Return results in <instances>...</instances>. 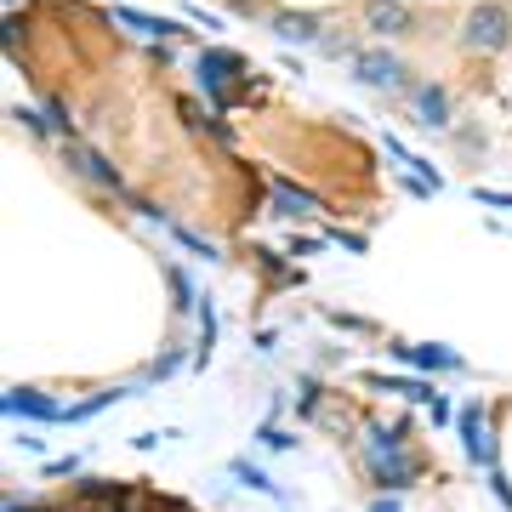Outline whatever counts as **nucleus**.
<instances>
[{
  "label": "nucleus",
  "mask_w": 512,
  "mask_h": 512,
  "mask_svg": "<svg viewBox=\"0 0 512 512\" xmlns=\"http://www.w3.org/2000/svg\"><path fill=\"white\" fill-rule=\"evenodd\" d=\"M0 410H6V416H23V421H57V416H69L57 399H46V393H29V387H12V393L0 399Z\"/></svg>",
  "instance_id": "nucleus-6"
},
{
  "label": "nucleus",
  "mask_w": 512,
  "mask_h": 512,
  "mask_svg": "<svg viewBox=\"0 0 512 512\" xmlns=\"http://www.w3.org/2000/svg\"><path fill=\"white\" fill-rule=\"evenodd\" d=\"M495 495H501V501L512 507V484H507V473H495Z\"/></svg>",
  "instance_id": "nucleus-19"
},
{
  "label": "nucleus",
  "mask_w": 512,
  "mask_h": 512,
  "mask_svg": "<svg viewBox=\"0 0 512 512\" xmlns=\"http://www.w3.org/2000/svg\"><path fill=\"white\" fill-rule=\"evenodd\" d=\"M171 291H177V313H188V308H194V285L183 279V268H171Z\"/></svg>",
  "instance_id": "nucleus-15"
},
{
  "label": "nucleus",
  "mask_w": 512,
  "mask_h": 512,
  "mask_svg": "<svg viewBox=\"0 0 512 512\" xmlns=\"http://www.w3.org/2000/svg\"><path fill=\"white\" fill-rule=\"evenodd\" d=\"M461 46H467V52H507L512 46V12L501 0H478L473 12L461 18Z\"/></svg>",
  "instance_id": "nucleus-1"
},
{
  "label": "nucleus",
  "mask_w": 512,
  "mask_h": 512,
  "mask_svg": "<svg viewBox=\"0 0 512 512\" xmlns=\"http://www.w3.org/2000/svg\"><path fill=\"white\" fill-rule=\"evenodd\" d=\"M114 18L126 23V29H137V35H148V40H171V35H183L177 23H165V18H148V12H126V6H120Z\"/></svg>",
  "instance_id": "nucleus-13"
},
{
  "label": "nucleus",
  "mask_w": 512,
  "mask_h": 512,
  "mask_svg": "<svg viewBox=\"0 0 512 512\" xmlns=\"http://www.w3.org/2000/svg\"><path fill=\"white\" fill-rule=\"evenodd\" d=\"M376 512H399V507H393V501H376Z\"/></svg>",
  "instance_id": "nucleus-20"
},
{
  "label": "nucleus",
  "mask_w": 512,
  "mask_h": 512,
  "mask_svg": "<svg viewBox=\"0 0 512 512\" xmlns=\"http://www.w3.org/2000/svg\"><path fill=\"white\" fill-rule=\"evenodd\" d=\"M410 114H416L421 131H444V126H450V92L433 86V80L416 86V92H410Z\"/></svg>",
  "instance_id": "nucleus-5"
},
{
  "label": "nucleus",
  "mask_w": 512,
  "mask_h": 512,
  "mask_svg": "<svg viewBox=\"0 0 512 512\" xmlns=\"http://www.w3.org/2000/svg\"><path fill=\"white\" fill-rule=\"evenodd\" d=\"M370 478H376V490H410V484H416V461L404 456V450L370 456Z\"/></svg>",
  "instance_id": "nucleus-7"
},
{
  "label": "nucleus",
  "mask_w": 512,
  "mask_h": 512,
  "mask_svg": "<svg viewBox=\"0 0 512 512\" xmlns=\"http://www.w3.org/2000/svg\"><path fill=\"white\" fill-rule=\"evenodd\" d=\"M6 46H12V52L23 46V23L18 18H6Z\"/></svg>",
  "instance_id": "nucleus-18"
},
{
  "label": "nucleus",
  "mask_w": 512,
  "mask_h": 512,
  "mask_svg": "<svg viewBox=\"0 0 512 512\" xmlns=\"http://www.w3.org/2000/svg\"><path fill=\"white\" fill-rule=\"evenodd\" d=\"M40 131H57V137H69V114H63V103H52V97H46V109H40Z\"/></svg>",
  "instance_id": "nucleus-14"
},
{
  "label": "nucleus",
  "mask_w": 512,
  "mask_h": 512,
  "mask_svg": "<svg viewBox=\"0 0 512 512\" xmlns=\"http://www.w3.org/2000/svg\"><path fill=\"white\" fill-rule=\"evenodd\" d=\"M262 444H268V450H291V433H285V427H274V421H268V427H262Z\"/></svg>",
  "instance_id": "nucleus-16"
},
{
  "label": "nucleus",
  "mask_w": 512,
  "mask_h": 512,
  "mask_svg": "<svg viewBox=\"0 0 512 512\" xmlns=\"http://www.w3.org/2000/svg\"><path fill=\"white\" fill-rule=\"evenodd\" d=\"M228 69H239L234 52H205L200 57V86L217 97V103H228V86H222V74H228Z\"/></svg>",
  "instance_id": "nucleus-11"
},
{
  "label": "nucleus",
  "mask_w": 512,
  "mask_h": 512,
  "mask_svg": "<svg viewBox=\"0 0 512 512\" xmlns=\"http://www.w3.org/2000/svg\"><path fill=\"white\" fill-rule=\"evenodd\" d=\"M6 6H23V0H6Z\"/></svg>",
  "instance_id": "nucleus-21"
},
{
  "label": "nucleus",
  "mask_w": 512,
  "mask_h": 512,
  "mask_svg": "<svg viewBox=\"0 0 512 512\" xmlns=\"http://www.w3.org/2000/svg\"><path fill=\"white\" fill-rule=\"evenodd\" d=\"M353 80L370 92H404L410 86V63L399 52H359L353 57Z\"/></svg>",
  "instance_id": "nucleus-2"
},
{
  "label": "nucleus",
  "mask_w": 512,
  "mask_h": 512,
  "mask_svg": "<svg viewBox=\"0 0 512 512\" xmlns=\"http://www.w3.org/2000/svg\"><path fill=\"white\" fill-rule=\"evenodd\" d=\"M365 29L382 40H399V35H416V12L399 6V0H365Z\"/></svg>",
  "instance_id": "nucleus-3"
},
{
  "label": "nucleus",
  "mask_w": 512,
  "mask_h": 512,
  "mask_svg": "<svg viewBox=\"0 0 512 512\" xmlns=\"http://www.w3.org/2000/svg\"><path fill=\"white\" fill-rule=\"evenodd\" d=\"M393 353H399L404 365H421V370H456V365H461L456 353H450V348H439V342H421V348L410 342V348H393Z\"/></svg>",
  "instance_id": "nucleus-12"
},
{
  "label": "nucleus",
  "mask_w": 512,
  "mask_h": 512,
  "mask_svg": "<svg viewBox=\"0 0 512 512\" xmlns=\"http://www.w3.org/2000/svg\"><path fill=\"white\" fill-rule=\"evenodd\" d=\"M274 35L291 40V46H319L325 40V23L313 12H274Z\"/></svg>",
  "instance_id": "nucleus-8"
},
{
  "label": "nucleus",
  "mask_w": 512,
  "mask_h": 512,
  "mask_svg": "<svg viewBox=\"0 0 512 512\" xmlns=\"http://www.w3.org/2000/svg\"><path fill=\"white\" fill-rule=\"evenodd\" d=\"M461 439H467V456L490 467L495 450H490V433H484V404H461Z\"/></svg>",
  "instance_id": "nucleus-9"
},
{
  "label": "nucleus",
  "mask_w": 512,
  "mask_h": 512,
  "mask_svg": "<svg viewBox=\"0 0 512 512\" xmlns=\"http://www.w3.org/2000/svg\"><path fill=\"white\" fill-rule=\"evenodd\" d=\"M274 205L285 211V217H319V211H325V205L313 200L308 188H296L291 177H274Z\"/></svg>",
  "instance_id": "nucleus-10"
},
{
  "label": "nucleus",
  "mask_w": 512,
  "mask_h": 512,
  "mask_svg": "<svg viewBox=\"0 0 512 512\" xmlns=\"http://www.w3.org/2000/svg\"><path fill=\"white\" fill-rule=\"evenodd\" d=\"M234 473H239V478H245V484H256V490H274V484H268V478L256 473L251 461H234Z\"/></svg>",
  "instance_id": "nucleus-17"
},
{
  "label": "nucleus",
  "mask_w": 512,
  "mask_h": 512,
  "mask_svg": "<svg viewBox=\"0 0 512 512\" xmlns=\"http://www.w3.org/2000/svg\"><path fill=\"white\" fill-rule=\"evenodd\" d=\"M63 160L74 165V171H80V177H86V183H97V188H109V194H120V171H114L109 160H103V154H97V148H86V143H69L63 148Z\"/></svg>",
  "instance_id": "nucleus-4"
}]
</instances>
